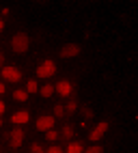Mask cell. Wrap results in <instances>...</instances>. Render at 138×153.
<instances>
[{"mask_svg": "<svg viewBox=\"0 0 138 153\" xmlns=\"http://www.w3.org/2000/svg\"><path fill=\"white\" fill-rule=\"evenodd\" d=\"M11 48L15 50V52H19V54L26 52V50H28V35H26V33H17V35L11 39Z\"/></svg>", "mask_w": 138, "mask_h": 153, "instance_id": "obj_1", "label": "cell"}, {"mask_svg": "<svg viewBox=\"0 0 138 153\" xmlns=\"http://www.w3.org/2000/svg\"><path fill=\"white\" fill-rule=\"evenodd\" d=\"M54 71H56L54 60H43V63L37 67V78H50V76H54Z\"/></svg>", "mask_w": 138, "mask_h": 153, "instance_id": "obj_2", "label": "cell"}, {"mask_svg": "<svg viewBox=\"0 0 138 153\" xmlns=\"http://www.w3.org/2000/svg\"><path fill=\"white\" fill-rule=\"evenodd\" d=\"M80 54V45L78 43H67L61 48V56L63 58H71V56H78Z\"/></svg>", "mask_w": 138, "mask_h": 153, "instance_id": "obj_3", "label": "cell"}, {"mask_svg": "<svg viewBox=\"0 0 138 153\" xmlns=\"http://www.w3.org/2000/svg\"><path fill=\"white\" fill-rule=\"evenodd\" d=\"M22 140H24V131L22 129H13V131H9V145H11L13 149H17L19 145H22Z\"/></svg>", "mask_w": 138, "mask_h": 153, "instance_id": "obj_4", "label": "cell"}, {"mask_svg": "<svg viewBox=\"0 0 138 153\" xmlns=\"http://www.w3.org/2000/svg\"><path fill=\"white\" fill-rule=\"evenodd\" d=\"M19 69H15V67H2V78L7 80V82H17L19 80Z\"/></svg>", "mask_w": 138, "mask_h": 153, "instance_id": "obj_5", "label": "cell"}, {"mask_svg": "<svg viewBox=\"0 0 138 153\" xmlns=\"http://www.w3.org/2000/svg\"><path fill=\"white\" fill-rule=\"evenodd\" d=\"M54 119H56V117H41V119L37 121V129H39V131H47V129H52Z\"/></svg>", "mask_w": 138, "mask_h": 153, "instance_id": "obj_6", "label": "cell"}, {"mask_svg": "<svg viewBox=\"0 0 138 153\" xmlns=\"http://www.w3.org/2000/svg\"><path fill=\"white\" fill-rule=\"evenodd\" d=\"M106 131H108V123L104 121V123H99V125H97V127H95V129H93L88 136H91V140H95V142H97V140H99V138L106 134Z\"/></svg>", "mask_w": 138, "mask_h": 153, "instance_id": "obj_7", "label": "cell"}, {"mask_svg": "<svg viewBox=\"0 0 138 153\" xmlns=\"http://www.w3.org/2000/svg\"><path fill=\"white\" fill-rule=\"evenodd\" d=\"M56 91H58L61 97H67L69 93H71V82H69V80H61V82L56 84Z\"/></svg>", "mask_w": 138, "mask_h": 153, "instance_id": "obj_8", "label": "cell"}, {"mask_svg": "<svg viewBox=\"0 0 138 153\" xmlns=\"http://www.w3.org/2000/svg\"><path fill=\"white\" fill-rule=\"evenodd\" d=\"M28 119H30V114H28L26 110H22V112H15V114L11 117V121L15 125H22V123H28Z\"/></svg>", "mask_w": 138, "mask_h": 153, "instance_id": "obj_9", "label": "cell"}, {"mask_svg": "<svg viewBox=\"0 0 138 153\" xmlns=\"http://www.w3.org/2000/svg\"><path fill=\"white\" fill-rule=\"evenodd\" d=\"M82 151H84V149H82L80 142H69V147H67L65 153H82Z\"/></svg>", "mask_w": 138, "mask_h": 153, "instance_id": "obj_10", "label": "cell"}, {"mask_svg": "<svg viewBox=\"0 0 138 153\" xmlns=\"http://www.w3.org/2000/svg\"><path fill=\"white\" fill-rule=\"evenodd\" d=\"M26 91H15V93H13V99H17V101H26Z\"/></svg>", "mask_w": 138, "mask_h": 153, "instance_id": "obj_11", "label": "cell"}, {"mask_svg": "<svg viewBox=\"0 0 138 153\" xmlns=\"http://www.w3.org/2000/svg\"><path fill=\"white\" fill-rule=\"evenodd\" d=\"M52 93H54V86H50V84H45V86L41 88V95H43V97H50Z\"/></svg>", "mask_w": 138, "mask_h": 153, "instance_id": "obj_12", "label": "cell"}, {"mask_svg": "<svg viewBox=\"0 0 138 153\" xmlns=\"http://www.w3.org/2000/svg\"><path fill=\"white\" fill-rule=\"evenodd\" d=\"M58 136H61V134H56V131H54V129H47V131H45V138H47V140H50V142H54V140H56Z\"/></svg>", "mask_w": 138, "mask_h": 153, "instance_id": "obj_13", "label": "cell"}, {"mask_svg": "<svg viewBox=\"0 0 138 153\" xmlns=\"http://www.w3.org/2000/svg\"><path fill=\"white\" fill-rule=\"evenodd\" d=\"M82 153H104V149H102L99 145H95V147H88V149L82 151Z\"/></svg>", "mask_w": 138, "mask_h": 153, "instance_id": "obj_14", "label": "cell"}, {"mask_svg": "<svg viewBox=\"0 0 138 153\" xmlns=\"http://www.w3.org/2000/svg\"><path fill=\"white\" fill-rule=\"evenodd\" d=\"M35 91H37V82H35V80H30V82L26 84V93H35Z\"/></svg>", "mask_w": 138, "mask_h": 153, "instance_id": "obj_15", "label": "cell"}, {"mask_svg": "<svg viewBox=\"0 0 138 153\" xmlns=\"http://www.w3.org/2000/svg\"><path fill=\"white\" fill-rule=\"evenodd\" d=\"M30 153H45V151L41 149V145H37V142H35V145H30Z\"/></svg>", "mask_w": 138, "mask_h": 153, "instance_id": "obj_16", "label": "cell"}, {"mask_svg": "<svg viewBox=\"0 0 138 153\" xmlns=\"http://www.w3.org/2000/svg\"><path fill=\"white\" fill-rule=\"evenodd\" d=\"M71 134H73V131H71V127L67 125V127L63 129V134H61V136H63V138H71Z\"/></svg>", "mask_w": 138, "mask_h": 153, "instance_id": "obj_17", "label": "cell"}, {"mask_svg": "<svg viewBox=\"0 0 138 153\" xmlns=\"http://www.w3.org/2000/svg\"><path fill=\"white\" fill-rule=\"evenodd\" d=\"M47 153H65V151H63L61 147H56V145H52L50 149H47Z\"/></svg>", "mask_w": 138, "mask_h": 153, "instance_id": "obj_18", "label": "cell"}, {"mask_svg": "<svg viewBox=\"0 0 138 153\" xmlns=\"http://www.w3.org/2000/svg\"><path fill=\"white\" fill-rule=\"evenodd\" d=\"M63 112H65L63 106H56V108H54V114H56V117H63Z\"/></svg>", "mask_w": 138, "mask_h": 153, "instance_id": "obj_19", "label": "cell"}, {"mask_svg": "<svg viewBox=\"0 0 138 153\" xmlns=\"http://www.w3.org/2000/svg\"><path fill=\"white\" fill-rule=\"evenodd\" d=\"M76 108H78V104H76V101H69V106H67V110H69V112H73Z\"/></svg>", "mask_w": 138, "mask_h": 153, "instance_id": "obj_20", "label": "cell"}, {"mask_svg": "<svg viewBox=\"0 0 138 153\" xmlns=\"http://www.w3.org/2000/svg\"><path fill=\"white\" fill-rule=\"evenodd\" d=\"M82 114H84V117H88V119H91V117H93V112H91V110H88V108H82Z\"/></svg>", "mask_w": 138, "mask_h": 153, "instance_id": "obj_21", "label": "cell"}, {"mask_svg": "<svg viewBox=\"0 0 138 153\" xmlns=\"http://www.w3.org/2000/svg\"><path fill=\"white\" fill-rule=\"evenodd\" d=\"M2 63H4V54L0 52V67H2Z\"/></svg>", "mask_w": 138, "mask_h": 153, "instance_id": "obj_22", "label": "cell"}, {"mask_svg": "<svg viewBox=\"0 0 138 153\" xmlns=\"http://www.w3.org/2000/svg\"><path fill=\"white\" fill-rule=\"evenodd\" d=\"M2 112H4V104L0 101V114H2Z\"/></svg>", "mask_w": 138, "mask_h": 153, "instance_id": "obj_23", "label": "cell"}, {"mask_svg": "<svg viewBox=\"0 0 138 153\" xmlns=\"http://www.w3.org/2000/svg\"><path fill=\"white\" fill-rule=\"evenodd\" d=\"M2 93H4V84H2V82H0V95H2Z\"/></svg>", "mask_w": 138, "mask_h": 153, "instance_id": "obj_24", "label": "cell"}, {"mask_svg": "<svg viewBox=\"0 0 138 153\" xmlns=\"http://www.w3.org/2000/svg\"><path fill=\"white\" fill-rule=\"evenodd\" d=\"M2 28H4V22H2V19H0V33H2Z\"/></svg>", "mask_w": 138, "mask_h": 153, "instance_id": "obj_25", "label": "cell"}, {"mask_svg": "<svg viewBox=\"0 0 138 153\" xmlns=\"http://www.w3.org/2000/svg\"><path fill=\"white\" fill-rule=\"evenodd\" d=\"M0 125H2V119H0Z\"/></svg>", "mask_w": 138, "mask_h": 153, "instance_id": "obj_26", "label": "cell"}]
</instances>
